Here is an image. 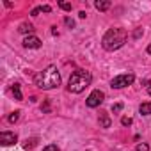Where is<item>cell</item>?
<instances>
[{
    "label": "cell",
    "mask_w": 151,
    "mask_h": 151,
    "mask_svg": "<svg viewBox=\"0 0 151 151\" xmlns=\"http://www.w3.org/2000/svg\"><path fill=\"white\" fill-rule=\"evenodd\" d=\"M34 82L39 89L43 91H48V89H53L60 84V75H59V69L55 66H48L46 69L39 71L36 77H34Z\"/></svg>",
    "instance_id": "1"
},
{
    "label": "cell",
    "mask_w": 151,
    "mask_h": 151,
    "mask_svg": "<svg viewBox=\"0 0 151 151\" xmlns=\"http://www.w3.org/2000/svg\"><path fill=\"white\" fill-rule=\"evenodd\" d=\"M13 94H14V100H23V96H22V91H20V84H14L13 86Z\"/></svg>",
    "instance_id": "11"
},
{
    "label": "cell",
    "mask_w": 151,
    "mask_h": 151,
    "mask_svg": "<svg viewBox=\"0 0 151 151\" xmlns=\"http://www.w3.org/2000/svg\"><path fill=\"white\" fill-rule=\"evenodd\" d=\"M133 80H135V77H133L132 73L117 75V77H114V78H112V82H110V87H114V89H123V87H128V86H132V84H133Z\"/></svg>",
    "instance_id": "4"
},
{
    "label": "cell",
    "mask_w": 151,
    "mask_h": 151,
    "mask_svg": "<svg viewBox=\"0 0 151 151\" xmlns=\"http://www.w3.org/2000/svg\"><path fill=\"white\" fill-rule=\"evenodd\" d=\"M64 23H66L68 27H75V22H73L71 18H66V20H64Z\"/></svg>",
    "instance_id": "20"
},
{
    "label": "cell",
    "mask_w": 151,
    "mask_h": 151,
    "mask_svg": "<svg viewBox=\"0 0 151 151\" xmlns=\"http://www.w3.org/2000/svg\"><path fill=\"white\" fill-rule=\"evenodd\" d=\"M135 151H149V146H147L146 142H140V144H137Z\"/></svg>",
    "instance_id": "15"
},
{
    "label": "cell",
    "mask_w": 151,
    "mask_h": 151,
    "mask_svg": "<svg viewBox=\"0 0 151 151\" xmlns=\"http://www.w3.org/2000/svg\"><path fill=\"white\" fill-rule=\"evenodd\" d=\"M59 7L64 11H71V4H68V2H59Z\"/></svg>",
    "instance_id": "16"
},
{
    "label": "cell",
    "mask_w": 151,
    "mask_h": 151,
    "mask_svg": "<svg viewBox=\"0 0 151 151\" xmlns=\"http://www.w3.org/2000/svg\"><path fill=\"white\" fill-rule=\"evenodd\" d=\"M147 93H149V96H151V86H149V87H147Z\"/></svg>",
    "instance_id": "24"
},
{
    "label": "cell",
    "mask_w": 151,
    "mask_h": 151,
    "mask_svg": "<svg viewBox=\"0 0 151 151\" xmlns=\"http://www.w3.org/2000/svg\"><path fill=\"white\" fill-rule=\"evenodd\" d=\"M103 98H105V94H103V91H100V89H96V91H93L91 94H89V98H87V107L89 109H96V107H100L101 103H103Z\"/></svg>",
    "instance_id": "5"
},
{
    "label": "cell",
    "mask_w": 151,
    "mask_h": 151,
    "mask_svg": "<svg viewBox=\"0 0 151 151\" xmlns=\"http://www.w3.org/2000/svg\"><path fill=\"white\" fill-rule=\"evenodd\" d=\"M43 151H60V149H59V147H57L55 144H48V146H46V147H45Z\"/></svg>",
    "instance_id": "19"
},
{
    "label": "cell",
    "mask_w": 151,
    "mask_h": 151,
    "mask_svg": "<svg viewBox=\"0 0 151 151\" xmlns=\"http://www.w3.org/2000/svg\"><path fill=\"white\" fill-rule=\"evenodd\" d=\"M128 39V32L124 29H109L101 39V46L107 50V52H114V50H119Z\"/></svg>",
    "instance_id": "2"
},
{
    "label": "cell",
    "mask_w": 151,
    "mask_h": 151,
    "mask_svg": "<svg viewBox=\"0 0 151 151\" xmlns=\"http://www.w3.org/2000/svg\"><path fill=\"white\" fill-rule=\"evenodd\" d=\"M100 124H101L103 128H110L112 123H110V119H109L107 116H101V117H100Z\"/></svg>",
    "instance_id": "13"
},
{
    "label": "cell",
    "mask_w": 151,
    "mask_h": 151,
    "mask_svg": "<svg viewBox=\"0 0 151 151\" xmlns=\"http://www.w3.org/2000/svg\"><path fill=\"white\" fill-rule=\"evenodd\" d=\"M18 30H20L22 34H32V32H34V25L25 22V23H22V25L18 27Z\"/></svg>",
    "instance_id": "8"
},
{
    "label": "cell",
    "mask_w": 151,
    "mask_h": 151,
    "mask_svg": "<svg viewBox=\"0 0 151 151\" xmlns=\"http://www.w3.org/2000/svg\"><path fill=\"white\" fill-rule=\"evenodd\" d=\"M147 53H151V45H149V46H147Z\"/></svg>",
    "instance_id": "23"
},
{
    "label": "cell",
    "mask_w": 151,
    "mask_h": 151,
    "mask_svg": "<svg viewBox=\"0 0 151 151\" xmlns=\"http://www.w3.org/2000/svg\"><path fill=\"white\" fill-rule=\"evenodd\" d=\"M36 144H37V139H36V137H34V139H27V140L23 142V147H25V149H32Z\"/></svg>",
    "instance_id": "12"
},
{
    "label": "cell",
    "mask_w": 151,
    "mask_h": 151,
    "mask_svg": "<svg viewBox=\"0 0 151 151\" xmlns=\"http://www.w3.org/2000/svg\"><path fill=\"white\" fill-rule=\"evenodd\" d=\"M123 110V103H116V105H112V112L114 114H117V112H121Z\"/></svg>",
    "instance_id": "17"
},
{
    "label": "cell",
    "mask_w": 151,
    "mask_h": 151,
    "mask_svg": "<svg viewBox=\"0 0 151 151\" xmlns=\"http://www.w3.org/2000/svg\"><path fill=\"white\" fill-rule=\"evenodd\" d=\"M41 13V7H36V9H32V16H37Z\"/></svg>",
    "instance_id": "22"
},
{
    "label": "cell",
    "mask_w": 151,
    "mask_h": 151,
    "mask_svg": "<svg viewBox=\"0 0 151 151\" xmlns=\"http://www.w3.org/2000/svg\"><path fill=\"white\" fill-rule=\"evenodd\" d=\"M91 80H93V77H91L89 71H86V69H77V71L71 73V77H69V80H68V91L78 94V93H82L86 87L91 86Z\"/></svg>",
    "instance_id": "3"
},
{
    "label": "cell",
    "mask_w": 151,
    "mask_h": 151,
    "mask_svg": "<svg viewBox=\"0 0 151 151\" xmlns=\"http://www.w3.org/2000/svg\"><path fill=\"white\" fill-rule=\"evenodd\" d=\"M140 34H142V29H137V30L133 32V37L137 39V37H140Z\"/></svg>",
    "instance_id": "21"
},
{
    "label": "cell",
    "mask_w": 151,
    "mask_h": 151,
    "mask_svg": "<svg viewBox=\"0 0 151 151\" xmlns=\"http://www.w3.org/2000/svg\"><path fill=\"white\" fill-rule=\"evenodd\" d=\"M23 46H25V48H30V50L41 48V39L36 37V36H27V37L23 39Z\"/></svg>",
    "instance_id": "7"
},
{
    "label": "cell",
    "mask_w": 151,
    "mask_h": 151,
    "mask_svg": "<svg viewBox=\"0 0 151 151\" xmlns=\"http://www.w3.org/2000/svg\"><path fill=\"white\" fill-rule=\"evenodd\" d=\"M18 119H20V110H14V112L7 117V121H9V123H16Z\"/></svg>",
    "instance_id": "14"
},
{
    "label": "cell",
    "mask_w": 151,
    "mask_h": 151,
    "mask_svg": "<svg viewBox=\"0 0 151 151\" xmlns=\"http://www.w3.org/2000/svg\"><path fill=\"white\" fill-rule=\"evenodd\" d=\"M132 123H133L132 117H123V119H121V124H123V126H130Z\"/></svg>",
    "instance_id": "18"
},
{
    "label": "cell",
    "mask_w": 151,
    "mask_h": 151,
    "mask_svg": "<svg viewBox=\"0 0 151 151\" xmlns=\"http://www.w3.org/2000/svg\"><path fill=\"white\" fill-rule=\"evenodd\" d=\"M94 7L98 11H107V9H110V2L109 0H98V2L94 4Z\"/></svg>",
    "instance_id": "9"
},
{
    "label": "cell",
    "mask_w": 151,
    "mask_h": 151,
    "mask_svg": "<svg viewBox=\"0 0 151 151\" xmlns=\"http://www.w3.org/2000/svg\"><path fill=\"white\" fill-rule=\"evenodd\" d=\"M18 142V135L14 132H2L0 133V144L2 146H11Z\"/></svg>",
    "instance_id": "6"
},
{
    "label": "cell",
    "mask_w": 151,
    "mask_h": 151,
    "mask_svg": "<svg viewBox=\"0 0 151 151\" xmlns=\"http://www.w3.org/2000/svg\"><path fill=\"white\" fill-rule=\"evenodd\" d=\"M139 112H140L142 116H149V114H151V101L142 103V105L139 107Z\"/></svg>",
    "instance_id": "10"
}]
</instances>
